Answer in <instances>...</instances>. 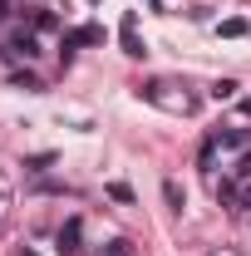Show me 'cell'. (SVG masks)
I'll list each match as a JSON object with an SVG mask.
<instances>
[{
    "instance_id": "cell-1",
    "label": "cell",
    "mask_w": 251,
    "mask_h": 256,
    "mask_svg": "<svg viewBox=\"0 0 251 256\" xmlns=\"http://www.w3.org/2000/svg\"><path fill=\"white\" fill-rule=\"evenodd\" d=\"M79 242H84V222H79V217H69V222L60 226V252H64V256H79V252H84Z\"/></svg>"
},
{
    "instance_id": "cell-2",
    "label": "cell",
    "mask_w": 251,
    "mask_h": 256,
    "mask_svg": "<svg viewBox=\"0 0 251 256\" xmlns=\"http://www.w3.org/2000/svg\"><path fill=\"white\" fill-rule=\"evenodd\" d=\"M118 40H124V54H133V60H143V54H148V50H143V40H138V20H133V15H124Z\"/></svg>"
},
{
    "instance_id": "cell-3",
    "label": "cell",
    "mask_w": 251,
    "mask_h": 256,
    "mask_svg": "<svg viewBox=\"0 0 251 256\" xmlns=\"http://www.w3.org/2000/svg\"><path fill=\"white\" fill-rule=\"evenodd\" d=\"M212 143H217V148H246L251 133H246V128H217V133H212Z\"/></svg>"
},
{
    "instance_id": "cell-4",
    "label": "cell",
    "mask_w": 251,
    "mask_h": 256,
    "mask_svg": "<svg viewBox=\"0 0 251 256\" xmlns=\"http://www.w3.org/2000/svg\"><path fill=\"white\" fill-rule=\"evenodd\" d=\"M98 40H104V30H98V25H84V30L64 34V50H79V44H98Z\"/></svg>"
},
{
    "instance_id": "cell-5",
    "label": "cell",
    "mask_w": 251,
    "mask_h": 256,
    "mask_svg": "<svg viewBox=\"0 0 251 256\" xmlns=\"http://www.w3.org/2000/svg\"><path fill=\"white\" fill-rule=\"evenodd\" d=\"M10 54H25V60H34V54H40V40H34V34H15V40H10Z\"/></svg>"
},
{
    "instance_id": "cell-6",
    "label": "cell",
    "mask_w": 251,
    "mask_h": 256,
    "mask_svg": "<svg viewBox=\"0 0 251 256\" xmlns=\"http://www.w3.org/2000/svg\"><path fill=\"white\" fill-rule=\"evenodd\" d=\"M217 197L232 202V207H242V188H236V182H217Z\"/></svg>"
},
{
    "instance_id": "cell-7",
    "label": "cell",
    "mask_w": 251,
    "mask_h": 256,
    "mask_svg": "<svg viewBox=\"0 0 251 256\" xmlns=\"http://www.w3.org/2000/svg\"><path fill=\"white\" fill-rule=\"evenodd\" d=\"M222 34L236 40V34H251V25H246V20H222Z\"/></svg>"
},
{
    "instance_id": "cell-8",
    "label": "cell",
    "mask_w": 251,
    "mask_h": 256,
    "mask_svg": "<svg viewBox=\"0 0 251 256\" xmlns=\"http://www.w3.org/2000/svg\"><path fill=\"white\" fill-rule=\"evenodd\" d=\"M162 197H168V207H182V192H178V182H162Z\"/></svg>"
},
{
    "instance_id": "cell-9",
    "label": "cell",
    "mask_w": 251,
    "mask_h": 256,
    "mask_svg": "<svg viewBox=\"0 0 251 256\" xmlns=\"http://www.w3.org/2000/svg\"><path fill=\"white\" fill-rule=\"evenodd\" d=\"M10 84H15V89H30V94H34V89H40V79H34V74H15Z\"/></svg>"
},
{
    "instance_id": "cell-10",
    "label": "cell",
    "mask_w": 251,
    "mask_h": 256,
    "mask_svg": "<svg viewBox=\"0 0 251 256\" xmlns=\"http://www.w3.org/2000/svg\"><path fill=\"white\" fill-rule=\"evenodd\" d=\"M50 162H54V158H50V153H34V158L25 162V168H30V172H44V168H50Z\"/></svg>"
},
{
    "instance_id": "cell-11",
    "label": "cell",
    "mask_w": 251,
    "mask_h": 256,
    "mask_svg": "<svg viewBox=\"0 0 251 256\" xmlns=\"http://www.w3.org/2000/svg\"><path fill=\"white\" fill-rule=\"evenodd\" d=\"M108 197H114V202H133V188H124V182H114V188H108Z\"/></svg>"
},
{
    "instance_id": "cell-12",
    "label": "cell",
    "mask_w": 251,
    "mask_h": 256,
    "mask_svg": "<svg viewBox=\"0 0 251 256\" xmlns=\"http://www.w3.org/2000/svg\"><path fill=\"white\" fill-rule=\"evenodd\" d=\"M232 94H236V84H232V79H222L217 89H212V98H232Z\"/></svg>"
},
{
    "instance_id": "cell-13",
    "label": "cell",
    "mask_w": 251,
    "mask_h": 256,
    "mask_svg": "<svg viewBox=\"0 0 251 256\" xmlns=\"http://www.w3.org/2000/svg\"><path fill=\"white\" fill-rule=\"evenodd\" d=\"M108 256H133V246L128 242H108Z\"/></svg>"
},
{
    "instance_id": "cell-14",
    "label": "cell",
    "mask_w": 251,
    "mask_h": 256,
    "mask_svg": "<svg viewBox=\"0 0 251 256\" xmlns=\"http://www.w3.org/2000/svg\"><path fill=\"white\" fill-rule=\"evenodd\" d=\"M236 178H242V182H251V153L242 158V168H236Z\"/></svg>"
},
{
    "instance_id": "cell-15",
    "label": "cell",
    "mask_w": 251,
    "mask_h": 256,
    "mask_svg": "<svg viewBox=\"0 0 251 256\" xmlns=\"http://www.w3.org/2000/svg\"><path fill=\"white\" fill-rule=\"evenodd\" d=\"M242 207H246V212H251V188H242Z\"/></svg>"
},
{
    "instance_id": "cell-16",
    "label": "cell",
    "mask_w": 251,
    "mask_h": 256,
    "mask_svg": "<svg viewBox=\"0 0 251 256\" xmlns=\"http://www.w3.org/2000/svg\"><path fill=\"white\" fill-rule=\"evenodd\" d=\"M5 15H10V0H0V25H5Z\"/></svg>"
},
{
    "instance_id": "cell-17",
    "label": "cell",
    "mask_w": 251,
    "mask_h": 256,
    "mask_svg": "<svg viewBox=\"0 0 251 256\" xmlns=\"http://www.w3.org/2000/svg\"><path fill=\"white\" fill-rule=\"evenodd\" d=\"M242 114H251V98H246V104H242Z\"/></svg>"
},
{
    "instance_id": "cell-18",
    "label": "cell",
    "mask_w": 251,
    "mask_h": 256,
    "mask_svg": "<svg viewBox=\"0 0 251 256\" xmlns=\"http://www.w3.org/2000/svg\"><path fill=\"white\" fill-rule=\"evenodd\" d=\"M25 256H34V252H25Z\"/></svg>"
}]
</instances>
